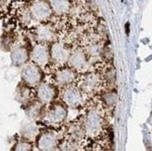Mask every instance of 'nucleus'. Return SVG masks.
Instances as JSON below:
<instances>
[{
    "label": "nucleus",
    "instance_id": "1",
    "mask_svg": "<svg viewBox=\"0 0 152 151\" xmlns=\"http://www.w3.org/2000/svg\"><path fill=\"white\" fill-rule=\"evenodd\" d=\"M103 127V117L97 110H91L86 116L85 132L90 135L97 134Z\"/></svg>",
    "mask_w": 152,
    "mask_h": 151
},
{
    "label": "nucleus",
    "instance_id": "2",
    "mask_svg": "<svg viewBox=\"0 0 152 151\" xmlns=\"http://www.w3.org/2000/svg\"><path fill=\"white\" fill-rule=\"evenodd\" d=\"M63 99L64 103L68 104L69 107H76L79 106L80 103L82 102V96H81L80 91L77 88L69 87L65 89L64 95H63Z\"/></svg>",
    "mask_w": 152,
    "mask_h": 151
},
{
    "label": "nucleus",
    "instance_id": "3",
    "mask_svg": "<svg viewBox=\"0 0 152 151\" xmlns=\"http://www.w3.org/2000/svg\"><path fill=\"white\" fill-rule=\"evenodd\" d=\"M37 145L41 151H53L57 146L56 136L51 133H45L39 137Z\"/></svg>",
    "mask_w": 152,
    "mask_h": 151
},
{
    "label": "nucleus",
    "instance_id": "4",
    "mask_svg": "<svg viewBox=\"0 0 152 151\" xmlns=\"http://www.w3.org/2000/svg\"><path fill=\"white\" fill-rule=\"evenodd\" d=\"M41 74L37 66L34 64H29L23 70V78L28 84L35 85L40 80Z\"/></svg>",
    "mask_w": 152,
    "mask_h": 151
},
{
    "label": "nucleus",
    "instance_id": "5",
    "mask_svg": "<svg viewBox=\"0 0 152 151\" xmlns=\"http://www.w3.org/2000/svg\"><path fill=\"white\" fill-rule=\"evenodd\" d=\"M32 15L38 21L48 19L50 15V9L45 2H37L31 8Z\"/></svg>",
    "mask_w": 152,
    "mask_h": 151
},
{
    "label": "nucleus",
    "instance_id": "6",
    "mask_svg": "<svg viewBox=\"0 0 152 151\" xmlns=\"http://www.w3.org/2000/svg\"><path fill=\"white\" fill-rule=\"evenodd\" d=\"M51 56L59 63L64 62L69 57V51L62 43H55L51 48Z\"/></svg>",
    "mask_w": 152,
    "mask_h": 151
},
{
    "label": "nucleus",
    "instance_id": "7",
    "mask_svg": "<svg viewBox=\"0 0 152 151\" xmlns=\"http://www.w3.org/2000/svg\"><path fill=\"white\" fill-rule=\"evenodd\" d=\"M69 61L72 66L77 70L83 69L87 64V58H86L85 53L79 50L72 52V54L69 57Z\"/></svg>",
    "mask_w": 152,
    "mask_h": 151
},
{
    "label": "nucleus",
    "instance_id": "8",
    "mask_svg": "<svg viewBox=\"0 0 152 151\" xmlns=\"http://www.w3.org/2000/svg\"><path fill=\"white\" fill-rule=\"evenodd\" d=\"M66 116V111L62 106H55L52 107L47 116V121L50 123H58L61 122L65 119Z\"/></svg>",
    "mask_w": 152,
    "mask_h": 151
},
{
    "label": "nucleus",
    "instance_id": "9",
    "mask_svg": "<svg viewBox=\"0 0 152 151\" xmlns=\"http://www.w3.org/2000/svg\"><path fill=\"white\" fill-rule=\"evenodd\" d=\"M32 59L37 64H44L48 61L47 49L42 45H37L32 52Z\"/></svg>",
    "mask_w": 152,
    "mask_h": 151
},
{
    "label": "nucleus",
    "instance_id": "10",
    "mask_svg": "<svg viewBox=\"0 0 152 151\" xmlns=\"http://www.w3.org/2000/svg\"><path fill=\"white\" fill-rule=\"evenodd\" d=\"M37 95L42 102L47 103L53 99V97L55 96V90L50 85L44 84L39 87L37 90Z\"/></svg>",
    "mask_w": 152,
    "mask_h": 151
},
{
    "label": "nucleus",
    "instance_id": "11",
    "mask_svg": "<svg viewBox=\"0 0 152 151\" xmlns=\"http://www.w3.org/2000/svg\"><path fill=\"white\" fill-rule=\"evenodd\" d=\"M100 83V78L94 73H89L82 80V87L87 90H95Z\"/></svg>",
    "mask_w": 152,
    "mask_h": 151
},
{
    "label": "nucleus",
    "instance_id": "12",
    "mask_svg": "<svg viewBox=\"0 0 152 151\" xmlns=\"http://www.w3.org/2000/svg\"><path fill=\"white\" fill-rule=\"evenodd\" d=\"M57 81L62 85H66L71 83L75 78V73L73 70L69 68H64L61 71H59L56 76Z\"/></svg>",
    "mask_w": 152,
    "mask_h": 151
},
{
    "label": "nucleus",
    "instance_id": "13",
    "mask_svg": "<svg viewBox=\"0 0 152 151\" xmlns=\"http://www.w3.org/2000/svg\"><path fill=\"white\" fill-rule=\"evenodd\" d=\"M11 60L12 63L20 65L23 64L27 60V51H26L23 48H17L11 52Z\"/></svg>",
    "mask_w": 152,
    "mask_h": 151
},
{
    "label": "nucleus",
    "instance_id": "14",
    "mask_svg": "<svg viewBox=\"0 0 152 151\" xmlns=\"http://www.w3.org/2000/svg\"><path fill=\"white\" fill-rule=\"evenodd\" d=\"M51 7L53 10L57 13H64L69 9V2L68 1H51Z\"/></svg>",
    "mask_w": 152,
    "mask_h": 151
},
{
    "label": "nucleus",
    "instance_id": "15",
    "mask_svg": "<svg viewBox=\"0 0 152 151\" xmlns=\"http://www.w3.org/2000/svg\"><path fill=\"white\" fill-rule=\"evenodd\" d=\"M37 37L41 41H49L52 37V32L46 26L39 28L37 31Z\"/></svg>",
    "mask_w": 152,
    "mask_h": 151
},
{
    "label": "nucleus",
    "instance_id": "16",
    "mask_svg": "<svg viewBox=\"0 0 152 151\" xmlns=\"http://www.w3.org/2000/svg\"><path fill=\"white\" fill-rule=\"evenodd\" d=\"M85 131L80 127V125H74L71 129V136L74 140L79 141L83 138Z\"/></svg>",
    "mask_w": 152,
    "mask_h": 151
},
{
    "label": "nucleus",
    "instance_id": "17",
    "mask_svg": "<svg viewBox=\"0 0 152 151\" xmlns=\"http://www.w3.org/2000/svg\"><path fill=\"white\" fill-rule=\"evenodd\" d=\"M104 101L107 103L109 106H112L117 101V94L116 93H107L104 95Z\"/></svg>",
    "mask_w": 152,
    "mask_h": 151
},
{
    "label": "nucleus",
    "instance_id": "18",
    "mask_svg": "<svg viewBox=\"0 0 152 151\" xmlns=\"http://www.w3.org/2000/svg\"><path fill=\"white\" fill-rule=\"evenodd\" d=\"M14 151H32V147L27 142H20L16 145Z\"/></svg>",
    "mask_w": 152,
    "mask_h": 151
},
{
    "label": "nucleus",
    "instance_id": "19",
    "mask_svg": "<svg viewBox=\"0 0 152 151\" xmlns=\"http://www.w3.org/2000/svg\"><path fill=\"white\" fill-rule=\"evenodd\" d=\"M89 54L92 57H96L99 53H100V48L97 44H92L91 45L89 49H88Z\"/></svg>",
    "mask_w": 152,
    "mask_h": 151
},
{
    "label": "nucleus",
    "instance_id": "20",
    "mask_svg": "<svg viewBox=\"0 0 152 151\" xmlns=\"http://www.w3.org/2000/svg\"><path fill=\"white\" fill-rule=\"evenodd\" d=\"M105 80H107L109 83L115 81V73H114V70H108L107 72V75H105Z\"/></svg>",
    "mask_w": 152,
    "mask_h": 151
}]
</instances>
